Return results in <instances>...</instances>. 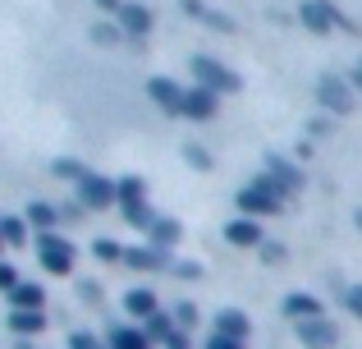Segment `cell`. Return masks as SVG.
Segmentation results:
<instances>
[{
	"mask_svg": "<svg viewBox=\"0 0 362 349\" xmlns=\"http://www.w3.org/2000/svg\"><path fill=\"white\" fill-rule=\"evenodd\" d=\"M179 234H184V230H179V221H165V216H156V221H151V230H147V244L165 253V248H175V244H179Z\"/></svg>",
	"mask_w": 362,
	"mask_h": 349,
	"instance_id": "obj_14",
	"label": "cell"
},
{
	"mask_svg": "<svg viewBox=\"0 0 362 349\" xmlns=\"http://www.w3.org/2000/svg\"><path fill=\"white\" fill-rule=\"evenodd\" d=\"M92 253H97L101 262H124V248H119L115 239H97V244H92Z\"/></svg>",
	"mask_w": 362,
	"mask_h": 349,
	"instance_id": "obj_27",
	"label": "cell"
},
{
	"mask_svg": "<svg viewBox=\"0 0 362 349\" xmlns=\"http://www.w3.org/2000/svg\"><path fill=\"white\" fill-rule=\"evenodd\" d=\"M78 207H88V212H106V207H115V179L88 171L78 179Z\"/></svg>",
	"mask_w": 362,
	"mask_h": 349,
	"instance_id": "obj_4",
	"label": "cell"
},
{
	"mask_svg": "<svg viewBox=\"0 0 362 349\" xmlns=\"http://www.w3.org/2000/svg\"><path fill=\"white\" fill-rule=\"evenodd\" d=\"M115 23L124 28V33H133V37H147L151 28H156V18H151L147 5H129V0H124L119 14H115Z\"/></svg>",
	"mask_w": 362,
	"mask_h": 349,
	"instance_id": "obj_8",
	"label": "cell"
},
{
	"mask_svg": "<svg viewBox=\"0 0 362 349\" xmlns=\"http://www.w3.org/2000/svg\"><path fill=\"white\" fill-rule=\"evenodd\" d=\"M193 79H197V88L216 92V97H225V92H239V74L225 69V64L211 60V55H193Z\"/></svg>",
	"mask_w": 362,
	"mask_h": 349,
	"instance_id": "obj_2",
	"label": "cell"
},
{
	"mask_svg": "<svg viewBox=\"0 0 362 349\" xmlns=\"http://www.w3.org/2000/svg\"><path fill=\"white\" fill-rule=\"evenodd\" d=\"M23 221L33 225V230H42V234H51V225L60 221V212H55L51 202H28V212H23Z\"/></svg>",
	"mask_w": 362,
	"mask_h": 349,
	"instance_id": "obj_16",
	"label": "cell"
},
{
	"mask_svg": "<svg viewBox=\"0 0 362 349\" xmlns=\"http://www.w3.org/2000/svg\"><path fill=\"white\" fill-rule=\"evenodd\" d=\"M115 202L119 207H133V202H147V184H142V179H119L115 184Z\"/></svg>",
	"mask_w": 362,
	"mask_h": 349,
	"instance_id": "obj_21",
	"label": "cell"
},
{
	"mask_svg": "<svg viewBox=\"0 0 362 349\" xmlns=\"http://www.w3.org/2000/svg\"><path fill=\"white\" fill-rule=\"evenodd\" d=\"M69 349H101V341H97V336H88V331H78L69 341Z\"/></svg>",
	"mask_w": 362,
	"mask_h": 349,
	"instance_id": "obj_30",
	"label": "cell"
},
{
	"mask_svg": "<svg viewBox=\"0 0 362 349\" xmlns=\"http://www.w3.org/2000/svg\"><path fill=\"white\" fill-rule=\"evenodd\" d=\"M124 221H129V225H138V230H151L156 212H151L147 202H133V207H124Z\"/></svg>",
	"mask_w": 362,
	"mask_h": 349,
	"instance_id": "obj_25",
	"label": "cell"
},
{
	"mask_svg": "<svg viewBox=\"0 0 362 349\" xmlns=\"http://www.w3.org/2000/svg\"><path fill=\"white\" fill-rule=\"evenodd\" d=\"M18 280H23V276H18V271L9 267V262H0V290H5V294H9V290L18 285Z\"/></svg>",
	"mask_w": 362,
	"mask_h": 349,
	"instance_id": "obj_29",
	"label": "cell"
},
{
	"mask_svg": "<svg viewBox=\"0 0 362 349\" xmlns=\"http://www.w3.org/2000/svg\"><path fill=\"white\" fill-rule=\"evenodd\" d=\"M284 317H293V322H312V317H321V299L289 294V299H284Z\"/></svg>",
	"mask_w": 362,
	"mask_h": 349,
	"instance_id": "obj_15",
	"label": "cell"
},
{
	"mask_svg": "<svg viewBox=\"0 0 362 349\" xmlns=\"http://www.w3.org/2000/svg\"><path fill=\"white\" fill-rule=\"evenodd\" d=\"M170 336H175L170 317H165V313H151V317H147V341H170Z\"/></svg>",
	"mask_w": 362,
	"mask_h": 349,
	"instance_id": "obj_26",
	"label": "cell"
},
{
	"mask_svg": "<svg viewBox=\"0 0 362 349\" xmlns=\"http://www.w3.org/2000/svg\"><path fill=\"white\" fill-rule=\"evenodd\" d=\"M119 33H124V28H92L97 42H119Z\"/></svg>",
	"mask_w": 362,
	"mask_h": 349,
	"instance_id": "obj_33",
	"label": "cell"
},
{
	"mask_svg": "<svg viewBox=\"0 0 362 349\" xmlns=\"http://www.w3.org/2000/svg\"><path fill=\"white\" fill-rule=\"evenodd\" d=\"M216 336H230V341H243L247 336V317L234 313V308H225L221 317H216Z\"/></svg>",
	"mask_w": 362,
	"mask_h": 349,
	"instance_id": "obj_18",
	"label": "cell"
},
{
	"mask_svg": "<svg viewBox=\"0 0 362 349\" xmlns=\"http://www.w3.org/2000/svg\"><path fill=\"white\" fill-rule=\"evenodd\" d=\"M0 248H5V239H0Z\"/></svg>",
	"mask_w": 362,
	"mask_h": 349,
	"instance_id": "obj_39",
	"label": "cell"
},
{
	"mask_svg": "<svg viewBox=\"0 0 362 349\" xmlns=\"http://www.w3.org/2000/svg\"><path fill=\"white\" fill-rule=\"evenodd\" d=\"M298 331H303V341H308L312 349H330L339 341V331L330 322H321V317H312V322H298Z\"/></svg>",
	"mask_w": 362,
	"mask_h": 349,
	"instance_id": "obj_13",
	"label": "cell"
},
{
	"mask_svg": "<svg viewBox=\"0 0 362 349\" xmlns=\"http://www.w3.org/2000/svg\"><path fill=\"white\" fill-rule=\"evenodd\" d=\"M225 239H230L234 248H257V244H262V225H257L252 216H239V221L225 225Z\"/></svg>",
	"mask_w": 362,
	"mask_h": 349,
	"instance_id": "obj_9",
	"label": "cell"
},
{
	"mask_svg": "<svg viewBox=\"0 0 362 349\" xmlns=\"http://www.w3.org/2000/svg\"><path fill=\"white\" fill-rule=\"evenodd\" d=\"M165 349H188V341H184V331H175V336H170V341H165Z\"/></svg>",
	"mask_w": 362,
	"mask_h": 349,
	"instance_id": "obj_35",
	"label": "cell"
},
{
	"mask_svg": "<svg viewBox=\"0 0 362 349\" xmlns=\"http://www.w3.org/2000/svg\"><path fill=\"white\" fill-rule=\"evenodd\" d=\"M184 9H188V14H197L206 28H221V33H230V28H234L230 18L221 14V9H206V5H197V0H184Z\"/></svg>",
	"mask_w": 362,
	"mask_h": 349,
	"instance_id": "obj_23",
	"label": "cell"
},
{
	"mask_svg": "<svg viewBox=\"0 0 362 349\" xmlns=\"http://www.w3.org/2000/svg\"><path fill=\"white\" fill-rule=\"evenodd\" d=\"M239 212H243V216H252V221H257V216H275V212H284V198L275 193L271 179L262 175V179H252V184H247L243 193H239Z\"/></svg>",
	"mask_w": 362,
	"mask_h": 349,
	"instance_id": "obj_1",
	"label": "cell"
},
{
	"mask_svg": "<svg viewBox=\"0 0 362 349\" xmlns=\"http://www.w3.org/2000/svg\"><path fill=\"white\" fill-rule=\"evenodd\" d=\"M37 258H42V267L51 276H69L74 271V244L60 239V234H42L37 239Z\"/></svg>",
	"mask_w": 362,
	"mask_h": 349,
	"instance_id": "obj_3",
	"label": "cell"
},
{
	"mask_svg": "<svg viewBox=\"0 0 362 349\" xmlns=\"http://www.w3.org/2000/svg\"><path fill=\"white\" fill-rule=\"evenodd\" d=\"M106 349H151V341H147L142 331H133V326H115Z\"/></svg>",
	"mask_w": 362,
	"mask_h": 349,
	"instance_id": "obj_22",
	"label": "cell"
},
{
	"mask_svg": "<svg viewBox=\"0 0 362 349\" xmlns=\"http://www.w3.org/2000/svg\"><path fill=\"white\" fill-rule=\"evenodd\" d=\"M97 5H101V9H110V14H119V5H124V0H97Z\"/></svg>",
	"mask_w": 362,
	"mask_h": 349,
	"instance_id": "obj_36",
	"label": "cell"
},
{
	"mask_svg": "<svg viewBox=\"0 0 362 349\" xmlns=\"http://www.w3.org/2000/svg\"><path fill=\"white\" fill-rule=\"evenodd\" d=\"M354 92H362V60H358V69H354Z\"/></svg>",
	"mask_w": 362,
	"mask_h": 349,
	"instance_id": "obj_37",
	"label": "cell"
},
{
	"mask_svg": "<svg viewBox=\"0 0 362 349\" xmlns=\"http://www.w3.org/2000/svg\"><path fill=\"white\" fill-rule=\"evenodd\" d=\"M175 317H179V326H193V322H197L193 304H179V308H175Z\"/></svg>",
	"mask_w": 362,
	"mask_h": 349,
	"instance_id": "obj_32",
	"label": "cell"
},
{
	"mask_svg": "<svg viewBox=\"0 0 362 349\" xmlns=\"http://www.w3.org/2000/svg\"><path fill=\"white\" fill-rule=\"evenodd\" d=\"M303 23H308L312 33H330V28L339 23V14L326 5V0H308V5H303Z\"/></svg>",
	"mask_w": 362,
	"mask_h": 349,
	"instance_id": "obj_10",
	"label": "cell"
},
{
	"mask_svg": "<svg viewBox=\"0 0 362 349\" xmlns=\"http://www.w3.org/2000/svg\"><path fill=\"white\" fill-rule=\"evenodd\" d=\"M55 175H60V179H74V184H78V179L88 175V166H78V161H69V156H60V161H55Z\"/></svg>",
	"mask_w": 362,
	"mask_h": 349,
	"instance_id": "obj_28",
	"label": "cell"
},
{
	"mask_svg": "<svg viewBox=\"0 0 362 349\" xmlns=\"http://www.w3.org/2000/svg\"><path fill=\"white\" fill-rule=\"evenodd\" d=\"M124 308H129V317H151V313H160L151 290H129V294H124Z\"/></svg>",
	"mask_w": 362,
	"mask_h": 349,
	"instance_id": "obj_17",
	"label": "cell"
},
{
	"mask_svg": "<svg viewBox=\"0 0 362 349\" xmlns=\"http://www.w3.org/2000/svg\"><path fill=\"white\" fill-rule=\"evenodd\" d=\"M206 349H243V341H230V336H216V331H211V341H206Z\"/></svg>",
	"mask_w": 362,
	"mask_h": 349,
	"instance_id": "obj_31",
	"label": "cell"
},
{
	"mask_svg": "<svg viewBox=\"0 0 362 349\" xmlns=\"http://www.w3.org/2000/svg\"><path fill=\"white\" fill-rule=\"evenodd\" d=\"M317 97L326 110H335V115H349L354 110V88H349L344 79H335V74H326V79L317 83Z\"/></svg>",
	"mask_w": 362,
	"mask_h": 349,
	"instance_id": "obj_5",
	"label": "cell"
},
{
	"mask_svg": "<svg viewBox=\"0 0 362 349\" xmlns=\"http://www.w3.org/2000/svg\"><path fill=\"white\" fill-rule=\"evenodd\" d=\"M147 97L156 101V106L165 110V115H179V101H184V88H179L175 79H160V74H156V79H147Z\"/></svg>",
	"mask_w": 362,
	"mask_h": 349,
	"instance_id": "obj_6",
	"label": "cell"
},
{
	"mask_svg": "<svg viewBox=\"0 0 362 349\" xmlns=\"http://www.w3.org/2000/svg\"><path fill=\"white\" fill-rule=\"evenodd\" d=\"M124 262H129V267L151 271V267H160L165 258H160V248H151V244H147V248H124Z\"/></svg>",
	"mask_w": 362,
	"mask_h": 349,
	"instance_id": "obj_24",
	"label": "cell"
},
{
	"mask_svg": "<svg viewBox=\"0 0 362 349\" xmlns=\"http://www.w3.org/2000/svg\"><path fill=\"white\" fill-rule=\"evenodd\" d=\"M9 331H14V336L46 331V313H42V308H14V313H9Z\"/></svg>",
	"mask_w": 362,
	"mask_h": 349,
	"instance_id": "obj_12",
	"label": "cell"
},
{
	"mask_svg": "<svg viewBox=\"0 0 362 349\" xmlns=\"http://www.w3.org/2000/svg\"><path fill=\"white\" fill-rule=\"evenodd\" d=\"M349 308H354V313L362 317V285H354V290H349Z\"/></svg>",
	"mask_w": 362,
	"mask_h": 349,
	"instance_id": "obj_34",
	"label": "cell"
},
{
	"mask_svg": "<svg viewBox=\"0 0 362 349\" xmlns=\"http://www.w3.org/2000/svg\"><path fill=\"white\" fill-rule=\"evenodd\" d=\"M18 349H37V345H18Z\"/></svg>",
	"mask_w": 362,
	"mask_h": 349,
	"instance_id": "obj_38",
	"label": "cell"
},
{
	"mask_svg": "<svg viewBox=\"0 0 362 349\" xmlns=\"http://www.w3.org/2000/svg\"><path fill=\"white\" fill-rule=\"evenodd\" d=\"M0 239H5L9 248H23L28 244V221L23 216H0Z\"/></svg>",
	"mask_w": 362,
	"mask_h": 349,
	"instance_id": "obj_19",
	"label": "cell"
},
{
	"mask_svg": "<svg viewBox=\"0 0 362 349\" xmlns=\"http://www.w3.org/2000/svg\"><path fill=\"white\" fill-rule=\"evenodd\" d=\"M266 179H271V188L280 198H289V193H298V188H303V175L293 171L289 161H271V175H266Z\"/></svg>",
	"mask_w": 362,
	"mask_h": 349,
	"instance_id": "obj_11",
	"label": "cell"
},
{
	"mask_svg": "<svg viewBox=\"0 0 362 349\" xmlns=\"http://www.w3.org/2000/svg\"><path fill=\"white\" fill-rule=\"evenodd\" d=\"M9 304H14V308H42L46 294H42V285H28V280H18V285L9 290Z\"/></svg>",
	"mask_w": 362,
	"mask_h": 349,
	"instance_id": "obj_20",
	"label": "cell"
},
{
	"mask_svg": "<svg viewBox=\"0 0 362 349\" xmlns=\"http://www.w3.org/2000/svg\"><path fill=\"white\" fill-rule=\"evenodd\" d=\"M179 115H184V120H211V115H216V92H206V88H184Z\"/></svg>",
	"mask_w": 362,
	"mask_h": 349,
	"instance_id": "obj_7",
	"label": "cell"
}]
</instances>
